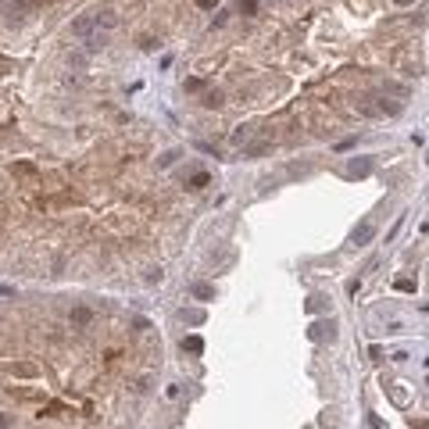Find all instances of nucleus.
<instances>
[{
	"instance_id": "obj_1",
	"label": "nucleus",
	"mask_w": 429,
	"mask_h": 429,
	"mask_svg": "<svg viewBox=\"0 0 429 429\" xmlns=\"http://www.w3.org/2000/svg\"><path fill=\"white\" fill-rule=\"evenodd\" d=\"M0 372H4V376H25V379L40 376V369H36L33 361H7V365H0Z\"/></svg>"
},
{
	"instance_id": "obj_2",
	"label": "nucleus",
	"mask_w": 429,
	"mask_h": 429,
	"mask_svg": "<svg viewBox=\"0 0 429 429\" xmlns=\"http://www.w3.org/2000/svg\"><path fill=\"white\" fill-rule=\"evenodd\" d=\"M376 240V222H361L354 233H350V243L354 247H365V243H372Z\"/></svg>"
},
{
	"instance_id": "obj_3",
	"label": "nucleus",
	"mask_w": 429,
	"mask_h": 429,
	"mask_svg": "<svg viewBox=\"0 0 429 429\" xmlns=\"http://www.w3.org/2000/svg\"><path fill=\"white\" fill-rule=\"evenodd\" d=\"M93 29H97V22H93V14H89V18H75L72 22V36H93Z\"/></svg>"
},
{
	"instance_id": "obj_4",
	"label": "nucleus",
	"mask_w": 429,
	"mask_h": 429,
	"mask_svg": "<svg viewBox=\"0 0 429 429\" xmlns=\"http://www.w3.org/2000/svg\"><path fill=\"white\" fill-rule=\"evenodd\" d=\"M190 294H193L197 300H211V297H214V286H208V283H193V286H190Z\"/></svg>"
},
{
	"instance_id": "obj_5",
	"label": "nucleus",
	"mask_w": 429,
	"mask_h": 429,
	"mask_svg": "<svg viewBox=\"0 0 429 429\" xmlns=\"http://www.w3.org/2000/svg\"><path fill=\"white\" fill-rule=\"evenodd\" d=\"M268 150H272V143L261 140V143H251L247 150H243V158H261V154H268Z\"/></svg>"
},
{
	"instance_id": "obj_6",
	"label": "nucleus",
	"mask_w": 429,
	"mask_h": 429,
	"mask_svg": "<svg viewBox=\"0 0 429 429\" xmlns=\"http://www.w3.org/2000/svg\"><path fill=\"white\" fill-rule=\"evenodd\" d=\"M182 350H190V354H201V350H204V340H201V336H182Z\"/></svg>"
},
{
	"instance_id": "obj_7",
	"label": "nucleus",
	"mask_w": 429,
	"mask_h": 429,
	"mask_svg": "<svg viewBox=\"0 0 429 429\" xmlns=\"http://www.w3.org/2000/svg\"><path fill=\"white\" fill-rule=\"evenodd\" d=\"M72 322H75V326H89V322H93V311H89V308H75L72 311Z\"/></svg>"
},
{
	"instance_id": "obj_8",
	"label": "nucleus",
	"mask_w": 429,
	"mask_h": 429,
	"mask_svg": "<svg viewBox=\"0 0 429 429\" xmlns=\"http://www.w3.org/2000/svg\"><path fill=\"white\" fill-rule=\"evenodd\" d=\"M93 22H97V29H100V25H104V29H111L118 18H115V11H97V14H93Z\"/></svg>"
},
{
	"instance_id": "obj_9",
	"label": "nucleus",
	"mask_w": 429,
	"mask_h": 429,
	"mask_svg": "<svg viewBox=\"0 0 429 429\" xmlns=\"http://www.w3.org/2000/svg\"><path fill=\"white\" fill-rule=\"evenodd\" d=\"M369 172H372V161H354L347 168V175H369Z\"/></svg>"
},
{
	"instance_id": "obj_10",
	"label": "nucleus",
	"mask_w": 429,
	"mask_h": 429,
	"mask_svg": "<svg viewBox=\"0 0 429 429\" xmlns=\"http://www.w3.org/2000/svg\"><path fill=\"white\" fill-rule=\"evenodd\" d=\"M208 182H211V175H208V172H197V175L190 179V190H204Z\"/></svg>"
},
{
	"instance_id": "obj_11",
	"label": "nucleus",
	"mask_w": 429,
	"mask_h": 429,
	"mask_svg": "<svg viewBox=\"0 0 429 429\" xmlns=\"http://www.w3.org/2000/svg\"><path fill=\"white\" fill-rule=\"evenodd\" d=\"M393 286L401 290V294H415V279H408V275H404V279H397Z\"/></svg>"
},
{
	"instance_id": "obj_12",
	"label": "nucleus",
	"mask_w": 429,
	"mask_h": 429,
	"mask_svg": "<svg viewBox=\"0 0 429 429\" xmlns=\"http://www.w3.org/2000/svg\"><path fill=\"white\" fill-rule=\"evenodd\" d=\"M182 318H186L190 326H201V322H204V311H182Z\"/></svg>"
},
{
	"instance_id": "obj_13",
	"label": "nucleus",
	"mask_w": 429,
	"mask_h": 429,
	"mask_svg": "<svg viewBox=\"0 0 429 429\" xmlns=\"http://www.w3.org/2000/svg\"><path fill=\"white\" fill-rule=\"evenodd\" d=\"M14 172H22V175H36V165H29V161H18V165H14Z\"/></svg>"
},
{
	"instance_id": "obj_14",
	"label": "nucleus",
	"mask_w": 429,
	"mask_h": 429,
	"mask_svg": "<svg viewBox=\"0 0 429 429\" xmlns=\"http://www.w3.org/2000/svg\"><path fill=\"white\" fill-rule=\"evenodd\" d=\"M161 279H165L161 268H150V272H147V283H161Z\"/></svg>"
},
{
	"instance_id": "obj_15",
	"label": "nucleus",
	"mask_w": 429,
	"mask_h": 429,
	"mask_svg": "<svg viewBox=\"0 0 429 429\" xmlns=\"http://www.w3.org/2000/svg\"><path fill=\"white\" fill-rule=\"evenodd\" d=\"M240 11H247V14H254V11H257V0H240Z\"/></svg>"
},
{
	"instance_id": "obj_16",
	"label": "nucleus",
	"mask_w": 429,
	"mask_h": 429,
	"mask_svg": "<svg viewBox=\"0 0 429 429\" xmlns=\"http://www.w3.org/2000/svg\"><path fill=\"white\" fill-rule=\"evenodd\" d=\"M204 104H208V107H218V104H222V97H218V93H208V97H204Z\"/></svg>"
},
{
	"instance_id": "obj_17",
	"label": "nucleus",
	"mask_w": 429,
	"mask_h": 429,
	"mask_svg": "<svg viewBox=\"0 0 429 429\" xmlns=\"http://www.w3.org/2000/svg\"><path fill=\"white\" fill-rule=\"evenodd\" d=\"M369 358H372V361H379V358H383V347H379V343H372V347H369Z\"/></svg>"
},
{
	"instance_id": "obj_18",
	"label": "nucleus",
	"mask_w": 429,
	"mask_h": 429,
	"mask_svg": "<svg viewBox=\"0 0 429 429\" xmlns=\"http://www.w3.org/2000/svg\"><path fill=\"white\" fill-rule=\"evenodd\" d=\"M18 7H36V4H43V0H14Z\"/></svg>"
},
{
	"instance_id": "obj_19",
	"label": "nucleus",
	"mask_w": 429,
	"mask_h": 429,
	"mask_svg": "<svg viewBox=\"0 0 429 429\" xmlns=\"http://www.w3.org/2000/svg\"><path fill=\"white\" fill-rule=\"evenodd\" d=\"M11 426V415H0V429H7Z\"/></svg>"
},
{
	"instance_id": "obj_20",
	"label": "nucleus",
	"mask_w": 429,
	"mask_h": 429,
	"mask_svg": "<svg viewBox=\"0 0 429 429\" xmlns=\"http://www.w3.org/2000/svg\"><path fill=\"white\" fill-rule=\"evenodd\" d=\"M415 429H429V419H419V422H415Z\"/></svg>"
},
{
	"instance_id": "obj_21",
	"label": "nucleus",
	"mask_w": 429,
	"mask_h": 429,
	"mask_svg": "<svg viewBox=\"0 0 429 429\" xmlns=\"http://www.w3.org/2000/svg\"><path fill=\"white\" fill-rule=\"evenodd\" d=\"M197 4H201V7H214V0H197Z\"/></svg>"
},
{
	"instance_id": "obj_22",
	"label": "nucleus",
	"mask_w": 429,
	"mask_h": 429,
	"mask_svg": "<svg viewBox=\"0 0 429 429\" xmlns=\"http://www.w3.org/2000/svg\"><path fill=\"white\" fill-rule=\"evenodd\" d=\"M397 4H401V7H404V4H411V0H397Z\"/></svg>"
}]
</instances>
